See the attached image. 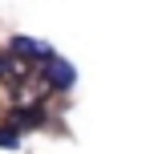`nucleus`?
Wrapping results in <instances>:
<instances>
[{
  "mask_svg": "<svg viewBox=\"0 0 154 154\" xmlns=\"http://www.w3.org/2000/svg\"><path fill=\"white\" fill-rule=\"evenodd\" d=\"M77 81V69L69 61H61V57H49L45 61V85H53V89H73Z\"/></svg>",
  "mask_w": 154,
  "mask_h": 154,
  "instance_id": "nucleus-1",
  "label": "nucleus"
},
{
  "mask_svg": "<svg viewBox=\"0 0 154 154\" xmlns=\"http://www.w3.org/2000/svg\"><path fill=\"white\" fill-rule=\"evenodd\" d=\"M8 53L12 57H20V61H37V57H53V49L49 45H41V41H32V37H12V45H8Z\"/></svg>",
  "mask_w": 154,
  "mask_h": 154,
  "instance_id": "nucleus-2",
  "label": "nucleus"
},
{
  "mask_svg": "<svg viewBox=\"0 0 154 154\" xmlns=\"http://www.w3.org/2000/svg\"><path fill=\"white\" fill-rule=\"evenodd\" d=\"M8 126H12L16 134H20V130H29V126H41V109H37V106H20V109H12Z\"/></svg>",
  "mask_w": 154,
  "mask_h": 154,
  "instance_id": "nucleus-3",
  "label": "nucleus"
},
{
  "mask_svg": "<svg viewBox=\"0 0 154 154\" xmlns=\"http://www.w3.org/2000/svg\"><path fill=\"white\" fill-rule=\"evenodd\" d=\"M24 73H29V65H24L20 57H12V53L0 57V77H4L8 85H12V81H24Z\"/></svg>",
  "mask_w": 154,
  "mask_h": 154,
  "instance_id": "nucleus-4",
  "label": "nucleus"
},
{
  "mask_svg": "<svg viewBox=\"0 0 154 154\" xmlns=\"http://www.w3.org/2000/svg\"><path fill=\"white\" fill-rule=\"evenodd\" d=\"M16 142H20V134L12 126H0V146H16Z\"/></svg>",
  "mask_w": 154,
  "mask_h": 154,
  "instance_id": "nucleus-5",
  "label": "nucleus"
}]
</instances>
